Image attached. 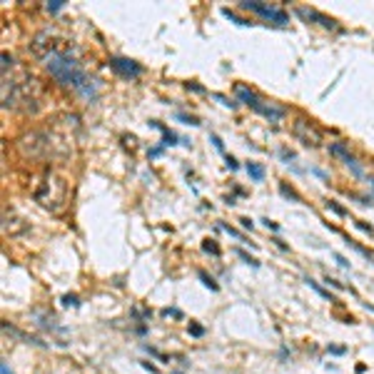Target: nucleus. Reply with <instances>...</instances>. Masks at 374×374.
Listing matches in <instances>:
<instances>
[{"label":"nucleus","instance_id":"nucleus-1","mask_svg":"<svg viewBox=\"0 0 374 374\" xmlns=\"http://www.w3.org/2000/svg\"><path fill=\"white\" fill-rule=\"evenodd\" d=\"M45 67L50 70V75L60 85L72 88L75 93H80L83 97H95L97 95L95 80L83 70V65L75 60V55H70L65 50H53L45 58Z\"/></svg>","mask_w":374,"mask_h":374},{"label":"nucleus","instance_id":"nucleus-2","mask_svg":"<svg viewBox=\"0 0 374 374\" xmlns=\"http://www.w3.org/2000/svg\"><path fill=\"white\" fill-rule=\"evenodd\" d=\"M65 197H67V185H65V180L58 177L55 172H48L45 180L40 182V187L35 190V200L40 202L43 207L53 210V212H60V210H62Z\"/></svg>","mask_w":374,"mask_h":374},{"label":"nucleus","instance_id":"nucleus-3","mask_svg":"<svg viewBox=\"0 0 374 374\" xmlns=\"http://www.w3.org/2000/svg\"><path fill=\"white\" fill-rule=\"evenodd\" d=\"M292 132H294V137L302 142L305 147H319V145H322V132H319V127H314V125H312L310 120H305V118L294 120Z\"/></svg>","mask_w":374,"mask_h":374},{"label":"nucleus","instance_id":"nucleus-4","mask_svg":"<svg viewBox=\"0 0 374 374\" xmlns=\"http://www.w3.org/2000/svg\"><path fill=\"white\" fill-rule=\"evenodd\" d=\"M242 8H247V10H254V13H259L265 20H272V23H277V25H287L289 23V15L282 10V8H272V5H262V3H257V0H242L240 3Z\"/></svg>","mask_w":374,"mask_h":374},{"label":"nucleus","instance_id":"nucleus-5","mask_svg":"<svg viewBox=\"0 0 374 374\" xmlns=\"http://www.w3.org/2000/svg\"><path fill=\"white\" fill-rule=\"evenodd\" d=\"M110 67L120 72L123 78H137V75H142V65L130 60V58H110Z\"/></svg>","mask_w":374,"mask_h":374},{"label":"nucleus","instance_id":"nucleus-6","mask_svg":"<svg viewBox=\"0 0 374 374\" xmlns=\"http://www.w3.org/2000/svg\"><path fill=\"white\" fill-rule=\"evenodd\" d=\"M329 153H332L334 157H340V160H342V162H344V165H347V167H349V170H352V172H354L357 177H362V175H364L362 165L357 162V157H354L352 153H347V147H344V145H340V142L329 145Z\"/></svg>","mask_w":374,"mask_h":374},{"label":"nucleus","instance_id":"nucleus-7","mask_svg":"<svg viewBox=\"0 0 374 374\" xmlns=\"http://www.w3.org/2000/svg\"><path fill=\"white\" fill-rule=\"evenodd\" d=\"M252 110H257L259 115H265L270 123H280V120L287 115V110H284V107H280V105H275V102H265V100H259Z\"/></svg>","mask_w":374,"mask_h":374},{"label":"nucleus","instance_id":"nucleus-8","mask_svg":"<svg viewBox=\"0 0 374 374\" xmlns=\"http://www.w3.org/2000/svg\"><path fill=\"white\" fill-rule=\"evenodd\" d=\"M297 15L302 18V20H317L322 28H329V30H334V28H337V23H334L332 18H327V15H322V13L312 10V8H297Z\"/></svg>","mask_w":374,"mask_h":374},{"label":"nucleus","instance_id":"nucleus-9","mask_svg":"<svg viewBox=\"0 0 374 374\" xmlns=\"http://www.w3.org/2000/svg\"><path fill=\"white\" fill-rule=\"evenodd\" d=\"M153 125H155L157 130H162V142H160L162 147H175V145H190L187 140H180V137H177V135H175V132H172L170 127H165L162 123H153Z\"/></svg>","mask_w":374,"mask_h":374},{"label":"nucleus","instance_id":"nucleus-10","mask_svg":"<svg viewBox=\"0 0 374 374\" xmlns=\"http://www.w3.org/2000/svg\"><path fill=\"white\" fill-rule=\"evenodd\" d=\"M235 95H237L240 102H245V105H249V107H254V105L259 102V97H257L249 88H245V85H235Z\"/></svg>","mask_w":374,"mask_h":374},{"label":"nucleus","instance_id":"nucleus-11","mask_svg":"<svg viewBox=\"0 0 374 374\" xmlns=\"http://www.w3.org/2000/svg\"><path fill=\"white\" fill-rule=\"evenodd\" d=\"M247 175H249L254 182H262V180H265V167L257 165V162H247Z\"/></svg>","mask_w":374,"mask_h":374},{"label":"nucleus","instance_id":"nucleus-12","mask_svg":"<svg viewBox=\"0 0 374 374\" xmlns=\"http://www.w3.org/2000/svg\"><path fill=\"white\" fill-rule=\"evenodd\" d=\"M305 282H307V284H310V287H312V289H314V292H317V294H322V297H324V299H329V302H334V297H332V294H329V292H327V289H322V287H319V284H317V282H314V280H312V277H307V280H305Z\"/></svg>","mask_w":374,"mask_h":374},{"label":"nucleus","instance_id":"nucleus-13","mask_svg":"<svg viewBox=\"0 0 374 374\" xmlns=\"http://www.w3.org/2000/svg\"><path fill=\"white\" fill-rule=\"evenodd\" d=\"M197 275H200V280H202V284H205L207 289H212V292H217V289H219V287H217V282H215V280H212L207 272H202V270H200Z\"/></svg>","mask_w":374,"mask_h":374},{"label":"nucleus","instance_id":"nucleus-14","mask_svg":"<svg viewBox=\"0 0 374 374\" xmlns=\"http://www.w3.org/2000/svg\"><path fill=\"white\" fill-rule=\"evenodd\" d=\"M222 15H224V18H230V20H232V23H237V25H252L249 20H242L240 15H235L230 8H222Z\"/></svg>","mask_w":374,"mask_h":374},{"label":"nucleus","instance_id":"nucleus-15","mask_svg":"<svg viewBox=\"0 0 374 374\" xmlns=\"http://www.w3.org/2000/svg\"><path fill=\"white\" fill-rule=\"evenodd\" d=\"M202 249H205L207 254H215V257H219V247L215 245V240H205V242H202Z\"/></svg>","mask_w":374,"mask_h":374},{"label":"nucleus","instance_id":"nucleus-16","mask_svg":"<svg viewBox=\"0 0 374 374\" xmlns=\"http://www.w3.org/2000/svg\"><path fill=\"white\" fill-rule=\"evenodd\" d=\"M177 120H180V123H185V125H200V120H197V118H190V115H185V112H177Z\"/></svg>","mask_w":374,"mask_h":374},{"label":"nucleus","instance_id":"nucleus-17","mask_svg":"<svg viewBox=\"0 0 374 374\" xmlns=\"http://www.w3.org/2000/svg\"><path fill=\"white\" fill-rule=\"evenodd\" d=\"M62 305H65V307H78L80 302H78V297H75V294H65V297H62Z\"/></svg>","mask_w":374,"mask_h":374},{"label":"nucleus","instance_id":"nucleus-18","mask_svg":"<svg viewBox=\"0 0 374 374\" xmlns=\"http://www.w3.org/2000/svg\"><path fill=\"white\" fill-rule=\"evenodd\" d=\"M237 254H240V257H242V259L247 262V265H252V267H259V262H257L254 257H249V254H247L245 249H237Z\"/></svg>","mask_w":374,"mask_h":374},{"label":"nucleus","instance_id":"nucleus-19","mask_svg":"<svg viewBox=\"0 0 374 374\" xmlns=\"http://www.w3.org/2000/svg\"><path fill=\"white\" fill-rule=\"evenodd\" d=\"M280 192H282L284 197H289V200H294V202H299V195H297V192H292V190H289V187H287V185H282V187H280Z\"/></svg>","mask_w":374,"mask_h":374},{"label":"nucleus","instance_id":"nucleus-20","mask_svg":"<svg viewBox=\"0 0 374 374\" xmlns=\"http://www.w3.org/2000/svg\"><path fill=\"white\" fill-rule=\"evenodd\" d=\"M60 8H62V0H50V3H48V10H50V13H58Z\"/></svg>","mask_w":374,"mask_h":374},{"label":"nucleus","instance_id":"nucleus-21","mask_svg":"<svg viewBox=\"0 0 374 374\" xmlns=\"http://www.w3.org/2000/svg\"><path fill=\"white\" fill-rule=\"evenodd\" d=\"M10 65H13V58H10L8 53H3V75L8 72V67H10Z\"/></svg>","mask_w":374,"mask_h":374},{"label":"nucleus","instance_id":"nucleus-22","mask_svg":"<svg viewBox=\"0 0 374 374\" xmlns=\"http://www.w3.org/2000/svg\"><path fill=\"white\" fill-rule=\"evenodd\" d=\"M190 334H192V337H202V334H205V329H202L200 324H190Z\"/></svg>","mask_w":374,"mask_h":374},{"label":"nucleus","instance_id":"nucleus-23","mask_svg":"<svg viewBox=\"0 0 374 374\" xmlns=\"http://www.w3.org/2000/svg\"><path fill=\"white\" fill-rule=\"evenodd\" d=\"M327 207H329V210H334V212H337V215H347V210H342V207H340V205H337V202H332V200H329V202H327Z\"/></svg>","mask_w":374,"mask_h":374},{"label":"nucleus","instance_id":"nucleus-24","mask_svg":"<svg viewBox=\"0 0 374 374\" xmlns=\"http://www.w3.org/2000/svg\"><path fill=\"white\" fill-rule=\"evenodd\" d=\"M324 282H327V284H329V287H334V289H344V284H342V282H337V280H334V277H327V280H324Z\"/></svg>","mask_w":374,"mask_h":374},{"label":"nucleus","instance_id":"nucleus-25","mask_svg":"<svg viewBox=\"0 0 374 374\" xmlns=\"http://www.w3.org/2000/svg\"><path fill=\"white\" fill-rule=\"evenodd\" d=\"M210 140H212V142H215V147H217V150H219V153H224V145H222V140H219V137H217V135H210Z\"/></svg>","mask_w":374,"mask_h":374},{"label":"nucleus","instance_id":"nucleus-26","mask_svg":"<svg viewBox=\"0 0 374 374\" xmlns=\"http://www.w3.org/2000/svg\"><path fill=\"white\" fill-rule=\"evenodd\" d=\"M215 97H217V100H219L222 105H227V107H235V105H237V102H232V100H227V97H224V95H215Z\"/></svg>","mask_w":374,"mask_h":374},{"label":"nucleus","instance_id":"nucleus-27","mask_svg":"<svg viewBox=\"0 0 374 374\" xmlns=\"http://www.w3.org/2000/svg\"><path fill=\"white\" fill-rule=\"evenodd\" d=\"M262 222H265V227H267V230H280V224H277V222H272V219H262Z\"/></svg>","mask_w":374,"mask_h":374},{"label":"nucleus","instance_id":"nucleus-28","mask_svg":"<svg viewBox=\"0 0 374 374\" xmlns=\"http://www.w3.org/2000/svg\"><path fill=\"white\" fill-rule=\"evenodd\" d=\"M334 259H337V262H340V265H342L344 270H349V262H347V259H344L342 254H334Z\"/></svg>","mask_w":374,"mask_h":374},{"label":"nucleus","instance_id":"nucleus-29","mask_svg":"<svg viewBox=\"0 0 374 374\" xmlns=\"http://www.w3.org/2000/svg\"><path fill=\"white\" fill-rule=\"evenodd\" d=\"M162 150H165L162 145H160V147H153V150H150V157H157V155H162Z\"/></svg>","mask_w":374,"mask_h":374},{"label":"nucleus","instance_id":"nucleus-30","mask_svg":"<svg viewBox=\"0 0 374 374\" xmlns=\"http://www.w3.org/2000/svg\"><path fill=\"white\" fill-rule=\"evenodd\" d=\"M185 88H187V90H195V93H205V88H200V85H195V83H187Z\"/></svg>","mask_w":374,"mask_h":374},{"label":"nucleus","instance_id":"nucleus-31","mask_svg":"<svg viewBox=\"0 0 374 374\" xmlns=\"http://www.w3.org/2000/svg\"><path fill=\"white\" fill-rule=\"evenodd\" d=\"M227 167H230V170H237L240 165H237V160H235V157H230V155H227Z\"/></svg>","mask_w":374,"mask_h":374},{"label":"nucleus","instance_id":"nucleus-32","mask_svg":"<svg viewBox=\"0 0 374 374\" xmlns=\"http://www.w3.org/2000/svg\"><path fill=\"white\" fill-rule=\"evenodd\" d=\"M240 222H242V227H245V230H252V219H247V217H242Z\"/></svg>","mask_w":374,"mask_h":374},{"label":"nucleus","instance_id":"nucleus-33","mask_svg":"<svg viewBox=\"0 0 374 374\" xmlns=\"http://www.w3.org/2000/svg\"><path fill=\"white\" fill-rule=\"evenodd\" d=\"M332 354H344V347H329Z\"/></svg>","mask_w":374,"mask_h":374},{"label":"nucleus","instance_id":"nucleus-34","mask_svg":"<svg viewBox=\"0 0 374 374\" xmlns=\"http://www.w3.org/2000/svg\"><path fill=\"white\" fill-rule=\"evenodd\" d=\"M0 372H3V374H13V372L8 369V362H3V364H0Z\"/></svg>","mask_w":374,"mask_h":374},{"label":"nucleus","instance_id":"nucleus-35","mask_svg":"<svg viewBox=\"0 0 374 374\" xmlns=\"http://www.w3.org/2000/svg\"><path fill=\"white\" fill-rule=\"evenodd\" d=\"M364 307H367V310H369V312H374V305H364Z\"/></svg>","mask_w":374,"mask_h":374},{"label":"nucleus","instance_id":"nucleus-36","mask_svg":"<svg viewBox=\"0 0 374 374\" xmlns=\"http://www.w3.org/2000/svg\"><path fill=\"white\" fill-rule=\"evenodd\" d=\"M369 182H372V187H374V177H372V180H369Z\"/></svg>","mask_w":374,"mask_h":374},{"label":"nucleus","instance_id":"nucleus-37","mask_svg":"<svg viewBox=\"0 0 374 374\" xmlns=\"http://www.w3.org/2000/svg\"><path fill=\"white\" fill-rule=\"evenodd\" d=\"M175 374H180V372H175Z\"/></svg>","mask_w":374,"mask_h":374}]
</instances>
